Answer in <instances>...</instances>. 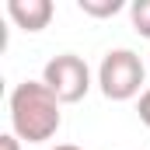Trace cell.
Returning <instances> with one entry per match:
<instances>
[{
    "instance_id": "1",
    "label": "cell",
    "mask_w": 150,
    "mask_h": 150,
    "mask_svg": "<svg viewBox=\"0 0 150 150\" xmlns=\"http://www.w3.org/2000/svg\"><path fill=\"white\" fill-rule=\"evenodd\" d=\"M11 133L28 143H45L63 126V101L42 84V80H21L11 91Z\"/></svg>"
},
{
    "instance_id": "2",
    "label": "cell",
    "mask_w": 150,
    "mask_h": 150,
    "mask_svg": "<svg viewBox=\"0 0 150 150\" xmlns=\"http://www.w3.org/2000/svg\"><path fill=\"white\" fill-rule=\"evenodd\" d=\"M147 67L133 49H108L98 63V87L108 101H129L136 94H143Z\"/></svg>"
},
{
    "instance_id": "3",
    "label": "cell",
    "mask_w": 150,
    "mask_h": 150,
    "mask_svg": "<svg viewBox=\"0 0 150 150\" xmlns=\"http://www.w3.org/2000/svg\"><path fill=\"white\" fill-rule=\"evenodd\" d=\"M42 84L63 101L74 105L91 91V67L77 56V52H59L42 67Z\"/></svg>"
},
{
    "instance_id": "4",
    "label": "cell",
    "mask_w": 150,
    "mask_h": 150,
    "mask_svg": "<svg viewBox=\"0 0 150 150\" xmlns=\"http://www.w3.org/2000/svg\"><path fill=\"white\" fill-rule=\"evenodd\" d=\"M52 14H56L52 0H7V18L21 32H42L52 21Z\"/></svg>"
},
{
    "instance_id": "5",
    "label": "cell",
    "mask_w": 150,
    "mask_h": 150,
    "mask_svg": "<svg viewBox=\"0 0 150 150\" xmlns=\"http://www.w3.org/2000/svg\"><path fill=\"white\" fill-rule=\"evenodd\" d=\"M77 7H80L87 18H115L126 4H122V0H77Z\"/></svg>"
},
{
    "instance_id": "6",
    "label": "cell",
    "mask_w": 150,
    "mask_h": 150,
    "mask_svg": "<svg viewBox=\"0 0 150 150\" xmlns=\"http://www.w3.org/2000/svg\"><path fill=\"white\" fill-rule=\"evenodd\" d=\"M129 18H133V28L143 38H150V0H133L129 4Z\"/></svg>"
},
{
    "instance_id": "7",
    "label": "cell",
    "mask_w": 150,
    "mask_h": 150,
    "mask_svg": "<svg viewBox=\"0 0 150 150\" xmlns=\"http://www.w3.org/2000/svg\"><path fill=\"white\" fill-rule=\"evenodd\" d=\"M136 112H140V122L150 129V87L140 94V101H136Z\"/></svg>"
},
{
    "instance_id": "8",
    "label": "cell",
    "mask_w": 150,
    "mask_h": 150,
    "mask_svg": "<svg viewBox=\"0 0 150 150\" xmlns=\"http://www.w3.org/2000/svg\"><path fill=\"white\" fill-rule=\"evenodd\" d=\"M0 150H21V140H18L14 133H4V136H0Z\"/></svg>"
},
{
    "instance_id": "9",
    "label": "cell",
    "mask_w": 150,
    "mask_h": 150,
    "mask_svg": "<svg viewBox=\"0 0 150 150\" xmlns=\"http://www.w3.org/2000/svg\"><path fill=\"white\" fill-rule=\"evenodd\" d=\"M52 150H80V147H74V143H56Z\"/></svg>"
}]
</instances>
